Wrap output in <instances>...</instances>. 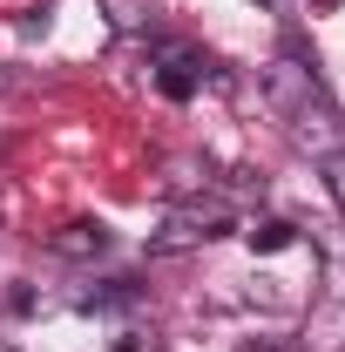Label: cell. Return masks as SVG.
Here are the masks:
<instances>
[{
	"mask_svg": "<svg viewBox=\"0 0 345 352\" xmlns=\"http://www.w3.org/2000/svg\"><path fill=\"white\" fill-rule=\"evenodd\" d=\"M142 298V285L135 278H102V285H88V292H75V311H122Z\"/></svg>",
	"mask_w": 345,
	"mask_h": 352,
	"instance_id": "obj_6",
	"label": "cell"
},
{
	"mask_svg": "<svg viewBox=\"0 0 345 352\" xmlns=\"http://www.w3.org/2000/svg\"><path fill=\"white\" fill-rule=\"evenodd\" d=\"M237 230V210H230V197H176L163 223L149 230V258H183V251H203L216 237H230Z\"/></svg>",
	"mask_w": 345,
	"mask_h": 352,
	"instance_id": "obj_1",
	"label": "cell"
},
{
	"mask_svg": "<svg viewBox=\"0 0 345 352\" xmlns=\"http://www.w3.org/2000/svg\"><path fill=\"white\" fill-rule=\"evenodd\" d=\"M244 244H251L258 258H278V251H291V244H298V223H291V217H271V210H264V217L244 223Z\"/></svg>",
	"mask_w": 345,
	"mask_h": 352,
	"instance_id": "obj_5",
	"label": "cell"
},
{
	"mask_svg": "<svg viewBox=\"0 0 345 352\" xmlns=\"http://www.w3.org/2000/svg\"><path fill=\"white\" fill-rule=\"evenodd\" d=\"M318 176H325V197L339 204V217H345V142H339V149H325V156H318Z\"/></svg>",
	"mask_w": 345,
	"mask_h": 352,
	"instance_id": "obj_8",
	"label": "cell"
},
{
	"mask_svg": "<svg viewBox=\"0 0 345 352\" xmlns=\"http://www.w3.org/2000/svg\"><path fill=\"white\" fill-rule=\"evenodd\" d=\"M7 311H14V318H27V311H34V292H27V285H14V292H7Z\"/></svg>",
	"mask_w": 345,
	"mask_h": 352,
	"instance_id": "obj_11",
	"label": "cell"
},
{
	"mask_svg": "<svg viewBox=\"0 0 345 352\" xmlns=\"http://www.w3.org/2000/svg\"><path fill=\"white\" fill-rule=\"evenodd\" d=\"M258 88H264V102L291 122V116H304L311 102H325V75H318V54L298 41V34H285V47H278V61H264V75H258Z\"/></svg>",
	"mask_w": 345,
	"mask_h": 352,
	"instance_id": "obj_2",
	"label": "cell"
},
{
	"mask_svg": "<svg viewBox=\"0 0 345 352\" xmlns=\"http://www.w3.org/2000/svg\"><path fill=\"white\" fill-rule=\"evenodd\" d=\"M109 352H170V346H163L156 332H122V339H115Z\"/></svg>",
	"mask_w": 345,
	"mask_h": 352,
	"instance_id": "obj_9",
	"label": "cell"
},
{
	"mask_svg": "<svg viewBox=\"0 0 345 352\" xmlns=\"http://www.w3.org/2000/svg\"><path fill=\"white\" fill-rule=\"evenodd\" d=\"M115 237H109V223L102 217H68L61 230H47V251L54 258H68V264H88V258H102Z\"/></svg>",
	"mask_w": 345,
	"mask_h": 352,
	"instance_id": "obj_4",
	"label": "cell"
},
{
	"mask_svg": "<svg viewBox=\"0 0 345 352\" xmlns=\"http://www.w3.org/2000/svg\"><path fill=\"white\" fill-rule=\"evenodd\" d=\"M149 68H156V95H163V102H190V95L203 88V75H210V61L190 41H156Z\"/></svg>",
	"mask_w": 345,
	"mask_h": 352,
	"instance_id": "obj_3",
	"label": "cell"
},
{
	"mask_svg": "<svg viewBox=\"0 0 345 352\" xmlns=\"http://www.w3.org/2000/svg\"><path fill=\"white\" fill-rule=\"evenodd\" d=\"M237 352H298V339H244Z\"/></svg>",
	"mask_w": 345,
	"mask_h": 352,
	"instance_id": "obj_10",
	"label": "cell"
},
{
	"mask_svg": "<svg viewBox=\"0 0 345 352\" xmlns=\"http://www.w3.org/2000/svg\"><path fill=\"white\" fill-rule=\"evenodd\" d=\"M102 14H109L115 34H142L149 28V0H102Z\"/></svg>",
	"mask_w": 345,
	"mask_h": 352,
	"instance_id": "obj_7",
	"label": "cell"
},
{
	"mask_svg": "<svg viewBox=\"0 0 345 352\" xmlns=\"http://www.w3.org/2000/svg\"><path fill=\"white\" fill-rule=\"evenodd\" d=\"M0 95H7V68H0Z\"/></svg>",
	"mask_w": 345,
	"mask_h": 352,
	"instance_id": "obj_12",
	"label": "cell"
}]
</instances>
